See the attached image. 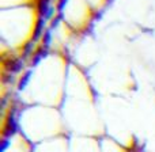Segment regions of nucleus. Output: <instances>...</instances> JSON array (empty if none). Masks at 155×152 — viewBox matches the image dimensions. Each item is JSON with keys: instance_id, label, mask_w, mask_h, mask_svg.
Wrapping results in <instances>:
<instances>
[{"instance_id": "f257e3e1", "label": "nucleus", "mask_w": 155, "mask_h": 152, "mask_svg": "<svg viewBox=\"0 0 155 152\" xmlns=\"http://www.w3.org/2000/svg\"><path fill=\"white\" fill-rule=\"evenodd\" d=\"M21 68H22V61H21V60H15V61L11 63L10 70L12 71V72H18Z\"/></svg>"}, {"instance_id": "f03ea898", "label": "nucleus", "mask_w": 155, "mask_h": 152, "mask_svg": "<svg viewBox=\"0 0 155 152\" xmlns=\"http://www.w3.org/2000/svg\"><path fill=\"white\" fill-rule=\"evenodd\" d=\"M29 79H30V72L27 73V75H25V76H23V80H22L21 84H19V88H21V90H22V88L26 87V84L29 83Z\"/></svg>"}]
</instances>
